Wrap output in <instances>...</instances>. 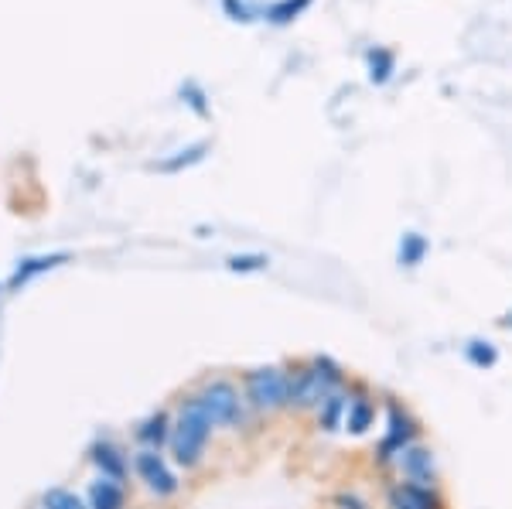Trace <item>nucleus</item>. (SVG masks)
Listing matches in <instances>:
<instances>
[{
  "label": "nucleus",
  "instance_id": "1",
  "mask_svg": "<svg viewBox=\"0 0 512 509\" xmlns=\"http://www.w3.org/2000/svg\"><path fill=\"white\" fill-rule=\"evenodd\" d=\"M212 428H216V424L205 414L198 393L188 397L178 410V421H175V428H171V441H168L175 462L185 465V469L198 465V458L205 455V445H209V438H212Z\"/></svg>",
  "mask_w": 512,
  "mask_h": 509
},
{
  "label": "nucleus",
  "instance_id": "2",
  "mask_svg": "<svg viewBox=\"0 0 512 509\" xmlns=\"http://www.w3.org/2000/svg\"><path fill=\"white\" fill-rule=\"evenodd\" d=\"M338 383H342V373L332 359H315L311 366L291 373V407L318 410L332 393H338Z\"/></svg>",
  "mask_w": 512,
  "mask_h": 509
},
{
  "label": "nucleus",
  "instance_id": "3",
  "mask_svg": "<svg viewBox=\"0 0 512 509\" xmlns=\"http://www.w3.org/2000/svg\"><path fill=\"white\" fill-rule=\"evenodd\" d=\"M246 400L256 410H280L291 407V373L280 366H260L246 373Z\"/></svg>",
  "mask_w": 512,
  "mask_h": 509
},
{
  "label": "nucleus",
  "instance_id": "4",
  "mask_svg": "<svg viewBox=\"0 0 512 509\" xmlns=\"http://www.w3.org/2000/svg\"><path fill=\"white\" fill-rule=\"evenodd\" d=\"M198 400H202L205 414L212 417L216 428H236V424L243 421V397H239V390L229 380L205 383Z\"/></svg>",
  "mask_w": 512,
  "mask_h": 509
},
{
  "label": "nucleus",
  "instance_id": "5",
  "mask_svg": "<svg viewBox=\"0 0 512 509\" xmlns=\"http://www.w3.org/2000/svg\"><path fill=\"white\" fill-rule=\"evenodd\" d=\"M134 469H137L140 482H144L151 496L168 499V496H175V492H178V475L168 469V462L161 458V451H154V448L137 451Z\"/></svg>",
  "mask_w": 512,
  "mask_h": 509
},
{
  "label": "nucleus",
  "instance_id": "6",
  "mask_svg": "<svg viewBox=\"0 0 512 509\" xmlns=\"http://www.w3.org/2000/svg\"><path fill=\"white\" fill-rule=\"evenodd\" d=\"M393 462L407 482H420V486H431L434 482V451H427L420 445H407Z\"/></svg>",
  "mask_w": 512,
  "mask_h": 509
},
{
  "label": "nucleus",
  "instance_id": "7",
  "mask_svg": "<svg viewBox=\"0 0 512 509\" xmlns=\"http://www.w3.org/2000/svg\"><path fill=\"white\" fill-rule=\"evenodd\" d=\"M414 421H410L403 410H390V428H386V438L379 441V462H393L396 455H400L407 445H414Z\"/></svg>",
  "mask_w": 512,
  "mask_h": 509
},
{
  "label": "nucleus",
  "instance_id": "8",
  "mask_svg": "<svg viewBox=\"0 0 512 509\" xmlns=\"http://www.w3.org/2000/svg\"><path fill=\"white\" fill-rule=\"evenodd\" d=\"M390 509H441V499L431 486L420 482H396L390 489Z\"/></svg>",
  "mask_w": 512,
  "mask_h": 509
},
{
  "label": "nucleus",
  "instance_id": "9",
  "mask_svg": "<svg viewBox=\"0 0 512 509\" xmlns=\"http://www.w3.org/2000/svg\"><path fill=\"white\" fill-rule=\"evenodd\" d=\"M65 260H69L65 253H52V257H28V260H21L18 270L11 274V284H7V287H11V291H21V287L28 284L31 277L45 274V270H55L59 264H65Z\"/></svg>",
  "mask_w": 512,
  "mask_h": 509
},
{
  "label": "nucleus",
  "instance_id": "10",
  "mask_svg": "<svg viewBox=\"0 0 512 509\" xmlns=\"http://www.w3.org/2000/svg\"><path fill=\"white\" fill-rule=\"evenodd\" d=\"M123 503H127V492L113 479H96L86 499L89 509H123Z\"/></svg>",
  "mask_w": 512,
  "mask_h": 509
},
{
  "label": "nucleus",
  "instance_id": "11",
  "mask_svg": "<svg viewBox=\"0 0 512 509\" xmlns=\"http://www.w3.org/2000/svg\"><path fill=\"white\" fill-rule=\"evenodd\" d=\"M93 462H96V469L103 472V479H113V482L127 479V458L120 455V448H113L103 441V445L93 448Z\"/></svg>",
  "mask_w": 512,
  "mask_h": 509
},
{
  "label": "nucleus",
  "instance_id": "12",
  "mask_svg": "<svg viewBox=\"0 0 512 509\" xmlns=\"http://www.w3.org/2000/svg\"><path fill=\"white\" fill-rule=\"evenodd\" d=\"M373 421H376V407L369 404L366 397L349 400V410H345V428H349L352 434H366L369 428H373Z\"/></svg>",
  "mask_w": 512,
  "mask_h": 509
},
{
  "label": "nucleus",
  "instance_id": "13",
  "mask_svg": "<svg viewBox=\"0 0 512 509\" xmlns=\"http://www.w3.org/2000/svg\"><path fill=\"white\" fill-rule=\"evenodd\" d=\"M137 438L144 441L147 448H154V451H158L164 441H171V421H168V414L147 417V421L137 428Z\"/></svg>",
  "mask_w": 512,
  "mask_h": 509
},
{
  "label": "nucleus",
  "instance_id": "14",
  "mask_svg": "<svg viewBox=\"0 0 512 509\" xmlns=\"http://www.w3.org/2000/svg\"><path fill=\"white\" fill-rule=\"evenodd\" d=\"M369 82H376V86H383L386 79L393 76V65H396V55L390 52V48H369Z\"/></svg>",
  "mask_w": 512,
  "mask_h": 509
},
{
  "label": "nucleus",
  "instance_id": "15",
  "mask_svg": "<svg viewBox=\"0 0 512 509\" xmlns=\"http://www.w3.org/2000/svg\"><path fill=\"white\" fill-rule=\"evenodd\" d=\"M345 410H349V400H345L342 393H332V397L318 407V428L335 431L338 424L345 421Z\"/></svg>",
  "mask_w": 512,
  "mask_h": 509
},
{
  "label": "nucleus",
  "instance_id": "16",
  "mask_svg": "<svg viewBox=\"0 0 512 509\" xmlns=\"http://www.w3.org/2000/svg\"><path fill=\"white\" fill-rule=\"evenodd\" d=\"M311 4H315V0H277V4H270L263 14H267L270 24H291L294 18H301Z\"/></svg>",
  "mask_w": 512,
  "mask_h": 509
},
{
  "label": "nucleus",
  "instance_id": "17",
  "mask_svg": "<svg viewBox=\"0 0 512 509\" xmlns=\"http://www.w3.org/2000/svg\"><path fill=\"white\" fill-rule=\"evenodd\" d=\"M205 151H209V144L205 141H198V144H192V147H185V151H175V158H164L158 168L161 171H168V175H175V171H181V168H192V164H198L205 158Z\"/></svg>",
  "mask_w": 512,
  "mask_h": 509
},
{
  "label": "nucleus",
  "instance_id": "18",
  "mask_svg": "<svg viewBox=\"0 0 512 509\" xmlns=\"http://www.w3.org/2000/svg\"><path fill=\"white\" fill-rule=\"evenodd\" d=\"M41 509H89L86 499L76 496L72 489H48L41 496Z\"/></svg>",
  "mask_w": 512,
  "mask_h": 509
},
{
  "label": "nucleus",
  "instance_id": "19",
  "mask_svg": "<svg viewBox=\"0 0 512 509\" xmlns=\"http://www.w3.org/2000/svg\"><path fill=\"white\" fill-rule=\"evenodd\" d=\"M427 257V240L420 233H407L400 240V264L403 267H417Z\"/></svg>",
  "mask_w": 512,
  "mask_h": 509
},
{
  "label": "nucleus",
  "instance_id": "20",
  "mask_svg": "<svg viewBox=\"0 0 512 509\" xmlns=\"http://www.w3.org/2000/svg\"><path fill=\"white\" fill-rule=\"evenodd\" d=\"M468 359H472L478 369H489V366H495L499 352L492 349V342H472V346H468Z\"/></svg>",
  "mask_w": 512,
  "mask_h": 509
},
{
  "label": "nucleus",
  "instance_id": "21",
  "mask_svg": "<svg viewBox=\"0 0 512 509\" xmlns=\"http://www.w3.org/2000/svg\"><path fill=\"white\" fill-rule=\"evenodd\" d=\"M270 260L263 257V253H246V257H229V270H236V274H246V270H263Z\"/></svg>",
  "mask_w": 512,
  "mask_h": 509
},
{
  "label": "nucleus",
  "instance_id": "22",
  "mask_svg": "<svg viewBox=\"0 0 512 509\" xmlns=\"http://www.w3.org/2000/svg\"><path fill=\"white\" fill-rule=\"evenodd\" d=\"M222 7H226V14H229L233 21H243V24H246V21H253V11L243 4V0H222Z\"/></svg>",
  "mask_w": 512,
  "mask_h": 509
},
{
  "label": "nucleus",
  "instance_id": "23",
  "mask_svg": "<svg viewBox=\"0 0 512 509\" xmlns=\"http://www.w3.org/2000/svg\"><path fill=\"white\" fill-rule=\"evenodd\" d=\"M188 103L195 106V113H198V117H209V106H205V96L198 93L195 86H188Z\"/></svg>",
  "mask_w": 512,
  "mask_h": 509
},
{
  "label": "nucleus",
  "instance_id": "24",
  "mask_svg": "<svg viewBox=\"0 0 512 509\" xmlns=\"http://www.w3.org/2000/svg\"><path fill=\"white\" fill-rule=\"evenodd\" d=\"M338 506H342V509H366V503H362V499H355V496H338Z\"/></svg>",
  "mask_w": 512,
  "mask_h": 509
},
{
  "label": "nucleus",
  "instance_id": "25",
  "mask_svg": "<svg viewBox=\"0 0 512 509\" xmlns=\"http://www.w3.org/2000/svg\"><path fill=\"white\" fill-rule=\"evenodd\" d=\"M499 325H506V328H512V315H506V318H502V322Z\"/></svg>",
  "mask_w": 512,
  "mask_h": 509
}]
</instances>
